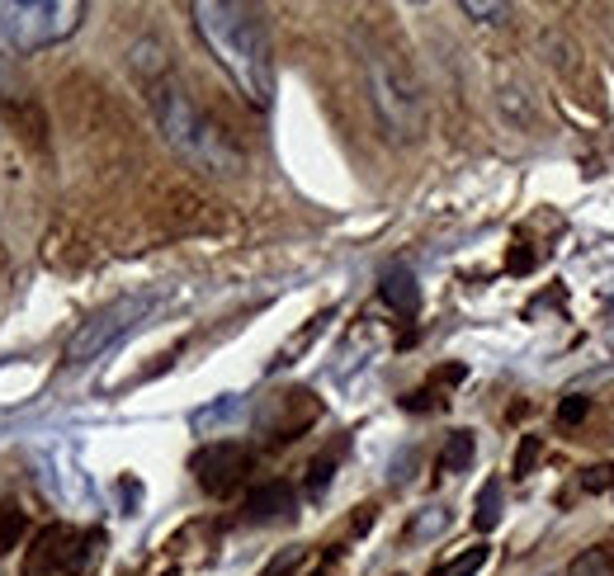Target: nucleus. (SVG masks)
<instances>
[{
    "label": "nucleus",
    "instance_id": "obj_1",
    "mask_svg": "<svg viewBox=\"0 0 614 576\" xmlns=\"http://www.w3.org/2000/svg\"><path fill=\"white\" fill-rule=\"evenodd\" d=\"M194 28L218 57V67L232 76V85L251 99L255 109L275 105V52H269V34L261 14L251 5H227V0H204L194 5Z\"/></svg>",
    "mask_w": 614,
    "mask_h": 576
},
{
    "label": "nucleus",
    "instance_id": "obj_2",
    "mask_svg": "<svg viewBox=\"0 0 614 576\" xmlns=\"http://www.w3.org/2000/svg\"><path fill=\"white\" fill-rule=\"evenodd\" d=\"M147 99H152V113H156V128H161V137L176 147V156H184L194 170H204L213 180H232L241 176V152L237 142L222 133V123H213L204 109L194 105V95L184 91V85L161 71L152 85H147Z\"/></svg>",
    "mask_w": 614,
    "mask_h": 576
},
{
    "label": "nucleus",
    "instance_id": "obj_3",
    "mask_svg": "<svg viewBox=\"0 0 614 576\" xmlns=\"http://www.w3.org/2000/svg\"><path fill=\"white\" fill-rule=\"evenodd\" d=\"M364 91H369V105H374L383 133H388L393 142H417L425 133V95H421V81L411 76L402 52L369 48Z\"/></svg>",
    "mask_w": 614,
    "mask_h": 576
},
{
    "label": "nucleus",
    "instance_id": "obj_4",
    "mask_svg": "<svg viewBox=\"0 0 614 576\" xmlns=\"http://www.w3.org/2000/svg\"><path fill=\"white\" fill-rule=\"evenodd\" d=\"M85 5L76 0H0V52L28 57L67 43L81 28Z\"/></svg>",
    "mask_w": 614,
    "mask_h": 576
},
{
    "label": "nucleus",
    "instance_id": "obj_5",
    "mask_svg": "<svg viewBox=\"0 0 614 576\" xmlns=\"http://www.w3.org/2000/svg\"><path fill=\"white\" fill-rule=\"evenodd\" d=\"M105 557V535L99 529H71L52 525L34 539L28 553V576H85Z\"/></svg>",
    "mask_w": 614,
    "mask_h": 576
},
{
    "label": "nucleus",
    "instance_id": "obj_6",
    "mask_svg": "<svg viewBox=\"0 0 614 576\" xmlns=\"http://www.w3.org/2000/svg\"><path fill=\"white\" fill-rule=\"evenodd\" d=\"M152 293H133V298H119L109 302V308H99L91 322H81V331L67 340V364H91V359H99L109 350L119 336H128L142 316L152 312Z\"/></svg>",
    "mask_w": 614,
    "mask_h": 576
},
{
    "label": "nucleus",
    "instance_id": "obj_7",
    "mask_svg": "<svg viewBox=\"0 0 614 576\" xmlns=\"http://www.w3.org/2000/svg\"><path fill=\"white\" fill-rule=\"evenodd\" d=\"M251 464H255V458H251L246 444L213 440V444H204V449L190 458V472H194V482L204 487L208 496H227V492H237V487L246 482Z\"/></svg>",
    "mask_w": 614,
    "mask_h": 576
},
{
    "label": "nucleus",
    "instance_id": "obj_8",
    "mask_svg": "<svg viewBox=\"0 0 614 576\" xmlns=\"http://www.w3.org/2000/svg\"><path fill=\"white\" fill-rule=\"evenodd\" d=\"M284 515H293V487L289 482H265L246 496V520L265 525V520H284Z\"/></svg>",
    "mask_w": 614,
    "mask_h": 576
},
{
    "label": "nucleus",
    "instance_id": "obj_9",
    "mask_svg": "<svg viewBox=\"0 0 614 576\" xmlns=\"http://www.w3.org/2000/svg\"><path fill=\"white\" fill-rule=\"evenodd\" d=\"M378 293H383V302H388V308H393L397 316H417V312H421V288H417V275H411V269H402V265H393L388 275H383Z\"/></svg>",
    "mask_w": 614,
    "mask_h": 576
},
{
    "label": "nucleus",
    "instance_id": "obj_10",
    "mask_svg": "<svg viewBox=\"0 0 614 576\" xmlns=\"http://www.w3.org/2000/svg\"><path fill=\"white\" fill-rule=\"evenodd\" d=\"M473 454H478V440L468 435V430H454L445 440V449H440V472H463L473 464Z\"/></svg>",
    "mask_w": 614,
    "mask_h": 576
},
{
    "label": "nucleus",
    "instance_id": "obj_11",
    "mask_svg": "<svg viewBox=\"0 0 614 576\" xmlns=\"http://www.w3.org/2000/svg\"><path fill=\"white\" fill-rule=\"evenodd\" d=\"M567 576H614V543H595V549L577 553Z\"/></svg>",
    "mask_w": 614,
    "mask_h": 576
},
{
    "label": "nucleus",
    "instance_id": "obj_12",
    "mask_svg": "<svg viewBox=\"0 0 614 576\" xmlns=\"http://www.w3.org/2000/svg\"><path fill=\"white\" fill-rule=\"evenodd\" d=\"M449 529V511L445 506H425L417 520L407 525V543H425V539H440Z\"/></svg>",
    "mask_w": 614,
    "mask_h": 576
},
{
    "label": "nucleus",
    "instance_id": "obj_13",
    "mask_svg": "<svg viewBox=\"0 0 614 576\" xmlns=\"http://www.w3.org/2000/svg\"><path fill=\"white\" fill-rule=\"evenodd\" d=\"M24 529H28V515L20 501H0V553H10L24 539Z\"/></svg>",
    "mask_w": 614,
    "mask_h": 576
},
{
    "label": "nucleus",
    "instance_id": "obj_14",
    "mask_svg": "<svg viewBox=\"0 0 614 576\" xmlns=\"http://www.w3.org/2000/svg\"><path fill=\"white\" fill-rule=\"evenodd\" d=\"M487 557H492L487 543H473V549H463L459 557H449V563H445V567H435L431 576H478L482 567H487Z\"/></svg>",
    "mask_w": 614,
    "mask_h": 576
},
{
    "label": "nucleus",
    "instance_id": "obj_15",
    "mask_svg": "<svg viewBox=\"0 0 614 576\" xmlns=\"http://www.w3.org/2000/svg\"><path fill=\"white\" fill-rule=\"evenodd\" d=\"M473 525L487 535V529L502 525V482H487L482 487V496H478V511H473Z\"/></svg>",
    "mask_w": 614,
    "mask_h": 576
},
{
    "label": "nucleus",
    "instance_id": "obj_16",
    "mask_svg": "<svg viewBox=\"0 0 614 576\" xmlns=\"http://www.w3.org/2000/svg\"><path fill=\"white\" fill-rule=\"evenodd\" d=\"M28 91L20 81V71H14V57L0 52V105H24Z\"/></svg>",
    "mask_w": 614,
    "mask_h": 576
},
{
    "label": "nucleus",
    "instance_id": "obj_17",
    "mask_svg": "<svg viewBox=\"0 0 614 576\" xmlns=\"http://www.w3.org/2000/svg\"><path fill=\"white\" fill-rule=\"evenodd\" d=\"M463 14L478 24H506L510 20V5H496V0H463Z\"/></svg>",
    "mask_w": 614,
    "mask_h": 576
},
{
    "label": "nucleus",
    "instance_id": "obj_18",
    "mask_svg": "<svg viewBox=\"0 0 614 576\" xmlns=\"http://www.w3.org/2000/svg\"><path fill=\"white\" fill-rule=\"evenodd\" d=\"M539 454H544V444H539V435H525V440H520V449H516V464H510V472H516V482H520V478H530L534 464H539Z\"/></svg>",
    "mask_w": 614,
    "mask_h": 576
},
{
    "label": "nucleus",
    "instance_id": "obj_19",
    "mask_svg": "<svg viewBox=\"0 0 614 576\" xmlns=\"http://www.w3.org/2000/svg\"><path fill=\"white\" fill-rule=\"evenodd\" d=\"M332 472H336V458H317V464L308 468V492L312 496L326 492V487H332Z\"/></svg>",
    "mask_w": 614,
    "mask_h": 576
},
{
    "label": "nucleus",
    "instance_id": "obj_20",
    "mask_svg": "<svg viewBox=\"0 0 614 576\" xmlns=\"http://www.w3.org/2000/svg\"><path fill=\"white\" fill-rule=\"evenodd\" d=\"M587 411H591V397H567L563 407H558V421L563 425H577V421H587Z\"/></svg>",
    "mask_w": 614,
    "mask_h": 576
},
{
    "label": "nucleus",
    "instance_id": "obj_21",
    "mask_svg": "<svg viewBox=\"0 0 614 576\" xmlns=\"http://www.w3.org/2000/svg\"><path fill=\"white\" fill-rule=\"evenodd\" d=\"M510 269H516V275H530V269H534V255H530V251H510Z\"/></svg>",
    "mask_w": 614,
    "mask_h": 576
}]
</instances>
